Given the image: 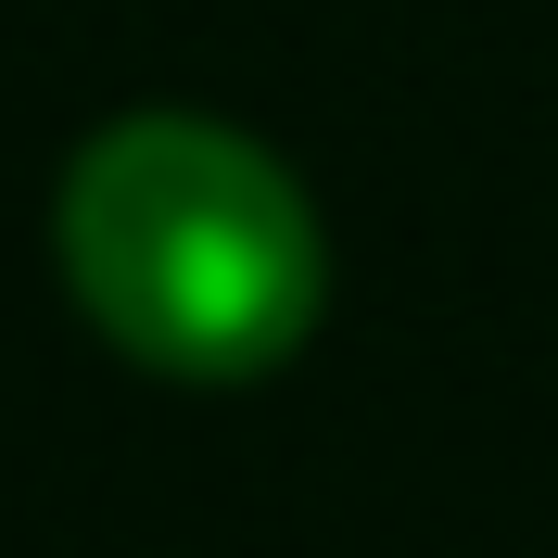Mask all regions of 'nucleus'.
I'll list each match as a JSON object with an SVG mask.
<instances>
[{
	"instance_id": "nucleus-1",
	"label": "nucleus",
	"mask_w": 558,
	"mask_h": 558,
	"mask_svg": "<svg viewBox=\"0 0 558 558\" xmlns=\"http://www.w3.org/2000/svg\"><path fill=\"white\" fill-rule=\"evenodd\" d=\"M64 292L166 381H254L317 330L330 242L267 140L216 114H114L51 204Z\"/></svg>"
}]
</instances>
